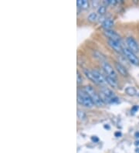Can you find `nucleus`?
Listing matches in <instances>:
<instances>
[{
  "label": "nucleus",
  "mask_w": 139,
  "mask_h": 153,
  "mask_svg": "<svg viewBox=\"0 0 139 153\" xmlns=\"http://www.w3.org/2000/svg\"><path fill=\"white\" fill-rule=\"evenodd\" d=\"M100 97L102 98L103 101L107 104H116L119 101V99L116 97L112 91L108 88L103 87L100 89Z\"/></svg>",
  "instance_id": "f257e3e1"
},
{
  "label": "nucleus",
  "mask_w": 139,
  "mask_h": 153,
  "mask_svg": "<svg viewBox=\"0 0 139 153\" xmlns=\"http://www.w3.org/2000/svg\"><path fill=\"white\" fill-rule=\"evenodd\" d=\"M77 101L79 104L83 105L86 108H91L94 107V104L93 102L92 99L89 96V94L84 90H78L77 91Z\"/></svg>",
  "instance_id": "f03ea898"
},
{
  "label": "nucleus",
  "mask_w": 139,
  "mask_h": 153,
  "mask_svg": "<svg viewBox=\"0 0 139 153\" xmlns=\"http://www.w3.org/2000/svg\"><path fill=\"white\" fill-rule=\"evenodd\" d=\"M83 90L89 94V96L91 97V98L92 99L93 102H94V104L95 105H97V106L98 107H102L104 105V102L103 101V100H102V98L100 97V96L95 91L94 89L92 87L88 85V86L84 87Z\"/></svg>",
  "instance_id": "7ed1b4c3"
},
{
  "label": "nucleus",
  "mask_w": 139,
  "mask_h": 153,
  "mask_svg": "<svg viewBox=\"0 0 139 153\" xmlns=\"http://www.w3.org/2000/svg\"><path fill=\"white\" fill-rule=\"evenodd\" d=\"M123 53L125 57L130 61V63L133 65L139 66V58L136 56V54L133 51L129 50L128 48H123Z\"/></svg>",
  "instance_id": "20e7f679"
},
{
  "label": "nucleus",
  "mask_w": 139,
  "mask_h": 153,
  "mask_svg": "<svg viewBox=\"0 0 139 153\" xmlns=\"http://www.w3.org/2000/svg\"><path fill=\"white\" fill-rule=\"evenodd\" d=\"M102 67H103V69L104 70V71L108 74V76H111L112 78L117 79V74H116V72H115V71L114 70V68L111 64H108V62L104 61L102 63Z\"/></svg>",
  "instance_id": "39448f33"
},
{
  "label": "nucleus",
  "mask_w": 139,
  "mask_h": 153,
  "mask_svg": "<svg viewBox=\"0 0 139 153\" xmlns=\"http://www.w3.org/2000/svg\"><path fill=\"white\" fill-rule=\"evenodd\" d=\"M126 43L128 49L133 51L134 53H137L139 51V45L138 42L133 37H128L126 39Z\"/></svg>",
  "instance_id": "423d86ee"
},
{
  "label": "nucleus",
  "mask_w": 139,
  "mask_h": 153,
  "mask_svg": "<svg viewBox=\"0 0 139 153\" xmlns=\"http://www.w3.org/2000/svg\"><path fill=\"white\" fill-rule=\"evenodd\" d=\"M91 71H92L93 74H94L95 79H96V81L97 83V84H99V85H105V84H108L107 83V80H106V77H104L99 71H96V70H93Z\"/></svg>",
  "instance_id": "0eeeda50"
},
{
  "label": "nucleus",
  "mask_w": 139,
  "mask_h": 153,
  "mask_svg": "<svg viewBox=\"0 0 139 153\" xmlns=\"http://www.w3.org/2000/svg\"><path fill=\"white\" fill-rule=\"evenodd\" d=\"M104 33L107 37L109 38V39H112V40L119 42V43L120 42V36H119V34H117V33L115 32V31H114V30H104Z\"/></svg>",
  "instance_id": "6e6552de"
},
{
  "label": "nucleus",
  "mask_w": 139,
  "mask_h": 153,
  "mask_svg": "<svg viewBox=\"0 0 139 153\" xmlns=\"http://www.w3.org/2000/svg\"><path fill=\"white\" fill-rule=\"evenodd\" d=\"M115 68L118 71V73L120 75H122L123 76H128V72L127 71L126 67L123 66L122 64H120V62H115Z\"/></svg>",
  "instance_id": "1a4fd4ad"
},
{
  "label": "nucleus",
  "mask_w": 139,
  "mask_h": 153,
  "mask_svg": "<svg viewBox=\"0 0 139 153\" xmlns=\"http://www.w3.org/2000/svg\"><path fill=\"white\" fill-rule=\"evenodd\" d=\"M108 44H109L110 46H111V48L114 49L116 52H118V53L123 52V48L119 42L114 41V40H112V39H108Z\"/></svg>",
  "instance_id": "9d476101"
},
{
  "label": "nucleus",
  "mask_w": 139,
  "mask_h": 153,
  "mask_svg": "<svg viewBox=\"0 0 139 153\" xmlns=\"http://www.w3.org/2000/svg\"><path fill=\"white\" fill-rule=\"evenodd\" d=\"M114 26V21L111 19H106L104 21V22H102V27L107 30H111L112 28V26Z\"/></svg>",
  "instance_id": "9b49d317"
},
{
  "label": "nucleus",
  "mask_w": 139,
  "mask_h": 153,
  "mask_svg": "<svg viewBox=\"0 0 139 153\" xmlns=\"http://www.w3.org/2000/svg\"><path fill=\"white\" fill-rule=\"evenodd\" d=\"M106 80H107V83L109 84L110 86L114 88H117V82L116 81V79L114 78H112L111 76H106Z\"/></svg>",
  "instance_id": "f8f14e48"
},
{
  "label": "nucleus",
  "mask_w": 139,
  "mask_h": 153,
  "mask_svg": "<svg viewBox=\"0 0 139 153\" xmlns=\"http://www.w3.org/2000/svg\"><path fill=\"white\" fill-rule=\"evenodd\" d=\"M83 72H84V74L86 75V76H87V78L89 79L90 80H91L93 83L97 84V83L96 81V79H95L94 76V74H93L92 71H89V70H84Z\"/></svg>",
  "instance_id": "ddd939ff"
},
{
  "label": "nucleus",
  "mask_w": 139,
  "mask_h": 153,
  "mask_svg": "<svg viewBox=\"0 0 139 153\" xmlns=\"http://www.w3.org/2000/svg\"><path fill=\"white\" fill-rule=\"evenodd\" d=\"M77 4L79 7L83 9V10H86L89 7V2L87 0H77Z\"/></svg>",
  "instance_id": "4468645a"
},
{
  "label": "nucleus",
  "mask_w": 139,
  "mask_h": 153,
  "mask_svg": "<svg viewBox=\"0 0 139 153\" xmlns=\"http://www.w3.org/2000/svg\"><path fill=\"white\" fill-rule=\"evenodd\" d=\"M125 92L127 93V94L130 96H135L137 94V91H136L135 88L134 87H128V88L125 89Z\"/></svg>",
  "instance_id": "2eb2a0df"
},
{
  "label": "nucleus",
  "mask_w": 139,
  "mask_h": 153,
  "mask_svg": "<svg viewBox=\"0 0 139 153\" xmlns=\"http://www.w3.org/2000/svg\"><path fill=\"white\" fill-rule=\"evenodd\" d=\"M77 118L80 121H85L86 118H87V115H86L85 112L83 111L77 110Z\"/></svg>",
  "instance_id": "dca6fc26"
},
{
  "label": "nucleus",
  "mask_w": 139,
  "mask_h": 153,
  "mask_svg": "<svg viewBox=\"0 0 139 153\" xmlns=\"http://www.w3.org/2000/svg\"><path fill=\"white\" fill-rule=\"evenodd\" d=\"M87 19L90 21V22H96L97 19H98V16H97V14L96 13H91L88 17H87Z\"/></svg>",
  "instance_id": "f3484780"
},
{
  "label": "nucleus",
  "mask_w": 139,
  "mask_h": 153,
  "mask_svg": "<svg viewBox=\"0 0 139 153\" xmlns=\"http://www.w3.org/2000/svg\"><path fill=\"white\" fill-rule=\"evenodd\" d=\"M97 12L100 15H104V13H106V7L104 6H100L97 9Z\"/></svg>",
  "instance_id": "a211bd4d"
},
{
  "label": "nucleus",
  "mask_w": 139,
  "mask_h": 153,
  "mask_svg": "<svg viewBox=\"0 0 139 153\" xmlns=\"http://www.w3.org/2000/svg\"><path fill=\"white\" fill-rule=\"evenodd\" d=\"M77 84H80L82 82H83V78H82V76L80 75V72L79 71H77Z\"/></svg>",
  "instance_id": "6ab92c4d"
},
{
  "label": "nucleus",
  "mask_w": 139,
  "mask_h": 153,
  "mask_svg": "<svg viewBox=\"0 0 139 153\" xmlns=\"http://www.w3.org/2000/svg\"><path fill=\"white\" fill-rule=\"evenodd\" d=\"M107 4H111V5H115L117 3V1L116 0H108L107 2H105Z\"/></svg>",
  "instance_id": "aec40b11"
},
{
  "label": "nucleus",
  "mask_w": 139,
  "mask_h": 153,
  "mask_svg": "<svg viewBox=\"0 0 139 153\" xmlns=\"http://www.w3.org/2000/svg\"><path fill=\"white\" fill-rule=\"evenodd\" d=\"M138 108H139V107L138 106V105H135V106L132 108V111L133 112V113H135V112L137 111L138 110Z\"/></svg>",
  "instance_id": "412c9836"
},
{
  "label": "nucleus",
  "mask_w": 139,
  "mask_h": 153,
  "mask_svg": "<svg viewBox=\"0 0 139 153\" xmlns=\"http://www.w3.org/2000/svg\"><path fill=\"white\" fill-rule=\"evenodd\" d=\"M92 141H94H94H97H97H98V138L94 136L92 137Z\"/></svg>",
  "instance_id": "4be33fe9"
},
{
  "label": "nucleus",
  "mask_w": 139,
  "mask_h": 153,
  "mask_svg": "<svg viewBox=\"0 0 139 153\" xmlns=\"http://www.w3.org/2000/svg\"><path fill=\"white\" fill-rule=\"evenodd\" d=\"M121 135V134H120V132H116L115 133V136L116 137H119Z\"/></svg>",
  "instance_id": "5701e85b"
},
{
  "label": "nucleus",
  "mask_w": 139,
  "mask_h": 153,
  "mask_svg": "<svg viewBox=\"0 0 139 153\" xmlns=\"http://www.w3.org/2000/svg\"><path fill=\"white\" fill-rule=\"evenodd\" d=\"M135 136L137 138H139V131H138V132H136L135 133Z\"/></svg>",
  "instance_id": "b1692460"
}]
</instances>
